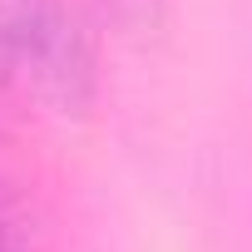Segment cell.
Wrapping results in <instances>:
<instances>
[{"label": "cell", "mask_w": 252, "mask_h": 252, "mask_svg": "<svg viewBox=\"0 0 252 252\" xmlns=\"http://www.w3.org/2000/svg\"><path fill=\"white\" fill-rule=\"evenodd\" d=\"M0 60L20 99L55 119H84L99 99V55L69 0H0Z\"/></svg>", "instance_id": "cell-1"}, {"label": "cell", "mask_w": 252, "mask_h": 252, "mask_svg": "<svg viewBox=\"0 0 252 252\" xmlns=\"http://www.w3.org/2000/svg\"><path fill=\"white\" fill-rule=\"evenodd\" d=\"M104 10L124 35H154L163 25V0H104Z\"/></svg>", "instance_id": "cell-2"}, {"label": "cell", "mask_w": 252, "mask_h": 252, "mask_svg": "<svg viewBox=\"0 0 252 252\" xmlns=\"http://www.w3.org/2000/svg\"><path fill=\"white\" fill-rule=\"evenodd\" d=\"M0 99H20V94H15V84H10V69H5V60H0Z\"/></svg>", "instance_id": "cell-3"}]
</instances>
